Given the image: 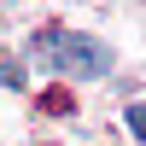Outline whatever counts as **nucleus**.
<instances>
[{"label":"nucleus","mask_w":146,"mask_h":146,"mask_svg":"<svg viewBox=\"0 0 146 146\" xmlns=\"http://www.w3.org/2000/svg\"><path fill=\"white\" fill-rule=\"evenodd\" d=\"M29 58L41 70H53V76H105V70L117 64V53L105 41H94V35H76V29H35L29 35Z\"/></svg>","instance_id":"obj_1"},{"label":"nucleus","mask_w":146,"mask_h":146,"mask_svg":"<svg viewBox=\"0 0 146 146\" xmlns=\"http://www.w3.org/2000/svg\"><path fill=\"white\" fill-rule=\"evenodd\" d=\"M0 82H6V88H23V64L18 58H0Z\"/></svg>","instance_id":"obj_2"},{"label":"nucleus","mask_w":146,"mask_h":146,"mask_svg":"<svg viewBox=\"0 0 146 146\" xmlns=\"http://www.w3.org/2000/svg\"><path fill=\"white\" fill-rule=\"evenodd\" d=\"M123 123H129V129H135V140L146 135V111H140V100H135V105H129V111H123Z\"/></svg>","instance_id":"obj_3"}]
</instances>
